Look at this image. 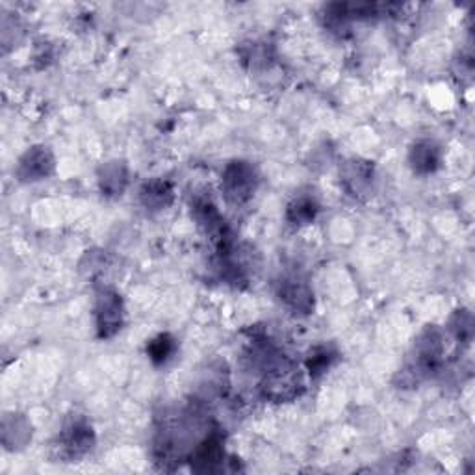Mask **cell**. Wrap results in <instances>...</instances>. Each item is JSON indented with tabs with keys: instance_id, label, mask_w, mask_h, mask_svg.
I'll return each instance as SVG.
<instances>
[{
	"instance_id": "obj_7",
	"label": "cell",
	"mask_w": 475,
	"mask_h": 475,
	"mask_svg": "<svg viewBox=\"0 0 475 475\" xmlns=\"http://www.w3.org/2000/svg\"><path fill=\"white\" fill-rule=\"evenodd\" d=\"M225 447L221 435L218 431H212L206 435L192 451L189 461H192V468L196 471H220L223 470L225 462Z\"/></svg>"
},
{
	"instance_id": "obj_4",
	"label": "cell",
	"mask_w": 475,
	"mask_h": 475,
	"mask_svg": "<svg viewBox=\"0 0 475 475\" xmlns=\"http://www.w3.org/2000/svg\"><path fill=\"white\" fill-rule=\"evenodd\" d=\"M93 446H95V433L91 423L80 414L69 416L60 433L62 454L69 459H80L86 454H89Z\"/></svg>"
},
{
	"instance_id": "obj_8",
	"label": "cell",
	"mask_w": 475,
	"mask_h": 475,
	"mask_svg": "<svg viewBox=\"0 0 475 475\" xmlns=\"http://www.w3.org/2000/svg\"><path fill=\"white\" fill-rule=\"evenodd\" d=\"M342 184L346 192L353 197L368 196L373 189L375 182V170L370 162L364 160H349L342 168Z\"/></svg>"
},
{
	"instance_id": "obj_3",
	"label": "cell",
	"mask_w": 475,
	"mask_h": 475,
	"mask_svg": "<svg viewBox=\"0 0 475 475\" xmlns=\"http://www.w3.org/2000/svg\"><path fill=\"white\" fill-rule=\"evenodd\" d=\"M125 321V308L121 296L110 288H101L95 301V327L103 340L113 338Z\"/></svg>"
},
{
	"instance_id": "obj_16",
	"label": "cell",
	"mask_w": 475,
	"mask_h": 475,
	"mask_svg": "<svg viewBox=\"0 0 475 475\" xmlns=\"http://www.w3.org/2000/svg\"><path fill=\"white\" fill-rule=\"evenodd\" d=\"M449 329L461 342H470L473 337V318L468 311H457L449 321Z\"/></svg>"
},
{
	"instance_id": "obj_1",
	"label": "cell",
	"mask_w": 475,
	"mask_h": 475,
	"mask_svg": "<svg viewBox=\"0 0 475 475\" xmlns=\"http://www.w3.org/2000/svg\"><path fill=\"white\" fill-rule=\"evenodd\" d=\"M444 354V338L442 332L437 327H425L418 340L414 342V349L409 361V370L407 373L412 379H421L433 375L442 362Z\"/></svg>"
},
{
	"instance_id": "obj_10",
	"label": "cell",
	"mask_w": 475,
	"mask_h": 475,
	"mask_svg": "<svg viewBox=\"0 0 475 475\" xmlns=\"http://www.w3.org/2000/svg\"><path fill=\"white\" fill-rule=\"evenodd\" d=\"M99 188L103 196L106 197H119L123 196L125 188L129 184V168L127 163L121 160H112L101 165V170L97 173Z\"/></svg>"
},
{
	"instance_id": "obj_13",
	"label": "cell",
	"mask_w": 475,
	"mask_h": 475,
	"mask_svg": "<svg viewBox=\"0 0 475 475\" xmlns=\"http://www.w3.org/2000/svg\"><path fill=\"white\" fill-rule=\"evenodd\" d=\"M318 212H320V204L314 197L301 196L290 203L287 218L292 225H308L316 220Z\"/></svg>"
},
{
	"instance_id": "obj_6",
	"label": "cell",
	"mask_w": 475,
	"mask_h": 475,
	"mask_svg": "<svg viewBox=\"0 0 475 475\" xmlns=\"http://www.w3.org/2000/svg\"><path fill=\"white\" fill-rule=\"evenodd\" d=\"M279 299L287 304L294 314H311L314 308V294L308 282L299 275H288L279 280Z\"/></svg>"
},
{
	"instance_id": "obj_14",
	"label": "cell",
	"mask_w": 475,
	"mask_h": 475,
	"mask_svg": "<svg viewBox=\"0 0 475 475\" xmlns=\"http://www.w3.org/2000/svg\"><path fill=\"white\" fill-rule=\"evenodd\" d=\"M175 351H177V342L171 335H168V332H165V335H158L147 344V354L154 366L168 364L173 359Z\"/></svg>"
},
{
	"instance_id": "obj_12",
	"label": "cell",
	"mask_w": 475,
	"mask_h": 475,
	"mask_svg": "<svg viewBox=\"0 0 475 475\" xmlns=\"http://www.w3.org/2000/svg\"><path fill=\"white\" fill-rule=\"evenodd\" d=\"M139 201L153 212L168 208L173 203V186L163 179L149 180L139 189Z\"/></svg>"
},
{
	"instance_id": "obj_15",
	"label": "cell",
	"mask_w": 475,
	"mask_h": 475,
	"mask_svg": "<svg viewBox=\"0 0 475 475\" xmlns=\"http://www.w3.org/2000/svg\"><path fill=\"white\" fill-rule=\"evenodd\" d=\"M338 359V353L332 349V347H327V346H318L311 351V354H308L306 359V370L308 373H311L312 377H320L323 375L332 364H335V361Z\"/></svg>"
},
{
	"instance_id": "obj_5",
	"label": "cell",
	"mask_w": 475,
	"mask_h": 475,
	"mask_svg": "<svg viewBox=\"0 0 475 475\" xmlns=\"http://www.w3.org/2000/svg\"><path fill=\"white\" fill-rule=\"evenodd\" d=\"M54 168L56 162L53 151L45 146H36L19 158L15 175L21 182H38L49 179L54 173Z\"/></svg>"
},
{
	"instance_id": "obj_11",
	"label": "cell",
	"mask_w": 475,
	"mask_h": 475,
	"mask_svg": "<svg viewBox=\"0 0 475 475\" xmlns=\"http://www.w3.org/2000/svg\"><path fill=\"white\" fill-rule=\"evenodd\" d=\"M32 438V425L22 414H6L3 420V442L8 449L15 451L25 447Z\"/></svg>"
},
{
	"instance_id": "obj_2",
	"label": "cell",
	"mask_w": 475,
	"mask_h": 475,
	"mask_svg": "<svg viewBox=\"0 0 475 475\" xmlns=\"http://www.w3.org/2000/svg\"><path fill=\"white\" fill-rule=\"evenodd\" d=\"M258 188V173L254 165L244 160H234L223 170L221 192L230 204H246L253 199Z\"/></svg>"
},
{
	"instance_id": "obj_9",
	"label": "cell",
	"mask_w": 475,
	"mask_h": 475,
	"mask_svg": "<svg viewBox=\"0 0 475 475\" xmlns=\"http://www.w3.org/2000/svg\"><path fill=\"white\" fill-rule=\"evenodd\" d=\"M442 149L433 139H420L411 147L409 163L416 175H431L440 168Z\"/></svg>"
}]
</instances>
